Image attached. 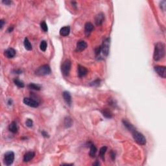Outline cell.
<instances>
[{"label":"cell","instance_id":"1","mask_svg":"<svg viewBox=\"0 0 166 166\" xmlns=\"http://www.w3.org/2000/svg\"><path fill=\"white\" fill-rule=\"evenodd\" d=\"M165 54V47L163 43L159 42L154 46V51L153 54V59L155 61H158L163 59Z\"/></svg>","mask_w":166,"mask_h":166},{"label":"cell","instance_id":"2","mask_svg":"<svg viewBox=\"0 0 166 166\" xmlns=\"http://www.w3.org/2000/svg\"><path fill=\"white\" fill-rule=\"evenodd\" d=\"M132 136L134 138V141L138 143V144L141 145H144L146 144L147 141H146V138L141 133L138 132L135 130L134 131L132 132Z\"/></svg>","mask_w":166,"mask_h":166},{"label":"cell","instance_id":"3","mask_svg":"<svg viewBox=\"0 0 166 166\" xmlns=\"http://www.w3.org/2000/svg\"><path fill=\"white\" fill-rule=\"evenodd\" d=\"M50 67L48 65H43V66H40V68H38L35 71V74L38 76H44V75L50 74Z\"/></svg>","mask_w":166,"mask_h":166},{"label":"cell","instance_id":"4","mask_svg":"<svg viewBox=\"0 0 166 166\" xmlns=\"http://www.w3.org/2000/svg\"><path fill=\"white\" fill-rule=\"evenodd\" d=\"M14 160V153L12 151H9L5 154L4 163L6 165H12Z\"/></svg>","mask_w":166,"mask_h":166},{"label":"cell","instance_id":"5","mask_svg":"<svg viewBox=\"0 0 166 166\" xmlns=\"http://www.w3.org/2000/svg\"><path fill=\"white\" fill-rule=\"evenodd\" d=\"M71 63L69 60H66L64 62H63L62 65V68H61V70H62V73L64 76H68L69 73L71 69Z\"/></svg>","mask_w":166,"mask_h":166},{"label":"cell","instance_id":"6","mask_svg":"<svg viewBox=\"0 0 166 166\" xmlns=\"http://www.w3.org/2000/svg\"><path fill=\"white\" fill-rule=\"evenodd\" d=\"M110 38H107L103 41V44L101 47V52L103 54V55L105 57H107L109 53V49H110Z\"/></svg>","mask_w":166,"mask_h":166},{"label":"cell","instance_id":"7","mask_svg":"<svg viewBox=\"0 0 166 166\" xmlns=\"http://www.w3.org/2000/svg\"><path fill=\"white\" fill-rule=\"evenodd\" d=\"M154 71H156V73L161 77L162 78L165 79L166 77V68L165 66H154Z\"/></svg>","mask_w":166,"mask_h":166},{"label":"cell","instance_id":"8","mask_svg":"<svg viewBox=\"0 0 166 166\" xmlns=\"http://www.w3.org/2000/svg\"><path fill=\"white\" fill-rule=\"evenodd\" d=\"M24 101V104H25L26 105H28L29 106H31V107L36 108L39 106L38 102L31 98L25 97V98L24 99V101Z\"/></svg>","mask_w":166,"mask_h":166},{"label":"cell","instance_id":"9","mask_svg":"<svg viewBox=\"0 0 166 166\" xmlns=\"http://www.w3.org/2000/svg\"><path fill=\"white\" fill-rule=\"evenodd\" d=\"M88 71L85 67L82 66L81 65H79L78 66V75L79 77H83L86 76L88 73Z\"/></svg>","mask_w":166,"mask_h":166},{"label":"cell","instance_id":"10","mask_svg":"<svg viewBox=\"0 0 166 166\" xmlns=\"http://www.w3.org/2000/svg\"><path fill=\"white\" fill-rule=\"evenodd\" d=\"M87 47V44L86 42L83 40H80L77 44V51H82Z\"/></svg>","mask_w":166,"mask_h":166},{"label":"cell","instance_id":"11","mask_svg":"<svg viewBox=\"0 0 166 166\" xmlns=\"http://www.w3.org/2000/svg\"><path fill=\"white\" fill-rule=\"evenodd\" d=\"M104 20V15L103 13H99L96 16L95 22L97 25H101L103 23Z\"/></svg>","mask_w":166,"mask_h":166},{"label":"cell","instance_id":"12","mask_svg":"<svg viewBox=\"0 0 166 166\" xmlns=\"http://www.w3.org/2000/svg\"><path fill=\"white\" fill-rule=\"evenodd\" d=\"M4 54L8 59H11L16 55V51L13 48H9L5 51Z\"/></svg>","mask_w":166,"mask_h":166},{"label":"cell","instance_id":"13","mask_svg":"<svg viewBox=\"0 0 166 166\" xmlns=\"http://www.w3.org/2000/svg\"><path fill=\"white\" fill-rule=\"evenodd\" d=\"M84 29H85V34L86 36H89L90 34L92 32V31L94 30V25L91 23L90 22H87L86 24H85V27H84Z\"/></svg>","mask_w":166,"mask_h":166},{"label":"cell","instance_id":"14","mask_svg":"<svg viewBox=\"0 0 166 166\" xmlns=\"http://www.w3.org/2000/svg\"><path fill=\"white\" fill-rule=\"evenodd\" d=\"M62 96H63L64 99L66 101V103H67V104L70 106L71 104V102H72V100H71V96L69 92H68V91H64Z\"/></svg>","mask_w":166,"mask_h":166},{"label":"cell","instance_id":"15","mask_svg":"<svg viewBox=\"0 0 166 166\" xmlns=\"http://www.w3.org/2000/svg\"><path fill=\"white\" fill-rule=\"evenodd\" d=\"M34 156H35V153H34V152L32 151L28 152V153H27L26 154L24 155V161L25 162H29L30 160H31L34 157Z\"/></svg>","mask_w":166,"mask_h":166},{"label":"cell","instance_id":"16","mask_svg":"<svg viewBox=\"0 0 166 166\" xmlns=\"http://www.w3.org/2000/svg\"><path fill=\"white\" fill-rule=\"evenodd\" d=\"M69 32H70V28L69 27L66 26L64 27H62L60 30V34L62 36H68V34H69Z\"/></svg>","mask_w":166,"mask_h":166},{"label":"cell","instance_id":"17","mask_svg":"<svg viewBox=\"0 0 166 166\" xmlns=\"http://www.w3.org/2000/svg\"><path fill=\"white\" fill-rule=\"evenodd\" d=\"M9 129L10 132L14 133V134H15V133L18 132V126H17V125H16V123L14 122V121H12V122L9 125Z\"/></svg>","mask_w":166,"mask_h":166},{"label":"cell","instance_id":"18","mask_svg":"<svg viewBox=\"0 0 166 166\" xmlns=\"http://www.w3.org/2000/svg\"><path fill=\"white\" fill-rule=\"evenodd\" d=\"M123 124H124V125L125 126V127H126V128L128 130V131H131V132H132L133 131H134L136 130L135 128H134V126H133V125H132L131 123L128 122V121L123 120Z\"/></svg>","mask_w":166,"mask_h":166},{"label":"cell","instance_id":"19","mask_svg":"<svg viewBox=\"0 0 166 166\" xmlns=\"http://www.w3.org/2000/svg\"><path fill=\"white\" fill-rule=\"evenodd\" d=\"M101 112L103 114V116L106 118H112V113L111 112L110 110L108 108H104L101 110Z\"/></svg>","mask_w":166,"mask_h":166},{"label":"cell","instance_id":"20","mask_svg":"<svg viewBox=\"0 0 166 166\" xmlns=\"http://www.w3.org/2000/svg\"><path fill=\"white\" fill-rule=\"evenodd\" d=\"M73 125L72 119H71L69 117H66L64 119V125L66 128H69L71 127Z\"/></svg>","mask_w":166,"mask_h":166},{"label":"cell","instance_id":"21","mask_svg":"<svg viewBox=\"0 0 166 166\" xmlns=\"http://www.w3.org/2000/svg\"><path fill=\"white\" fill-rule=\"evenodd\" d=\"M24 44V47H25V48L27 50L31 51V49H32V45H31V44L30 43L29 40H28V38H25Z\"/></svg>","mask_w":166,"mask_h":166},{"label":"cell","instance_id":"22","mask_svg":"<svg viewBox=\"0 0 166 166\" xmlns=\"http://www.w3.org/2000/svg\"><path fill=\"white\" fill-rule=\"evenodd\" d=\"M97 148L94 145H91L90 146V157L94 158L96 156V154L97 153Z\"/></svg>","mask_w":166,"mask_h":166},{"label":"cell","instance_id":"23","mask_svg":"<svg viewBox=\"0 0 166 166\" xmlns=\"http://www.w3.org/2000/svg\"><path fill=\"white\" fill-rule=\"evenodd\" d=\"M106 150H107V147H106V146L102 147L100 149V151H99V155H100V157L103 160H104V154H105V153H106Z\"/></svg>","mask_w":166,"mask_h":166},{"label":"cell","instance_id":"24","mask_svg":"<svg viewBox=\"0 0 166 166\" xmlns=\"http://www.w3.org/2000/svg\"><path fill=\"white\" fill-rule=\"evenodd\" d=\"M14 84H16V86L19 88H24V83L22 82V81L18 79H16L14 80Z\"/></svg>","mask_w":166,"mask_h":166},{"label":"cell","instance_id":"25","mask_svg":"<svg viewBox=\"0 0 166 166\" xmlns=\"http://www.w3.org/2000/svg\"><path fill=\"white\" fill-rule=\"evenodd\" d=\"M40 48L42 51H45L46 50V49H47V42L45 40H42L40 42Z\"/></svg>","mask_w":166,"mask_h":166},{"label":"cell","instance_id":"26","mask_svg":"<svg viewBox=\"0 0 166 166\" xmlns=\"http://www.w3.org/2000/svg\"><path fill=\"white\" fill-rule=\"evenodd\" d=\"M29 88L31 89V90H40V87L38 85H36L35 84H33V83H31L28 85Z\"/></svg>","mask_w":166,"mask_h":166},{"label":"cell","instance_id":"27","mask_svg":"<svg viewBox=\"0 0 166 166\" xmlns=\"http://www.w3.org/2000/svg\"><path fill=\"white\" fill-rule=\"evenodd\" d=\"M40 27H41V29L44 31V32H47V30H48V28H47V25L46 24V22H41V24H40Z\"/></svg>","mask_w":166,"mask_h":166},{"label":"cell","instance_id":"28","mask_svg":"<svg viewBox=\"0 0 166 166\" xmlns=\"http://www.w3.org/2000/svg\"><path fill=\"white\" fill-rule=\"evenodd\" d=\"M25 124L28 127H32V125H33V121H32V119H27L25 122Z\"/></svg>","mask_w":166,"mask_h":166},{"label":"cell","instance_id":"29","mask_svg":"<svg viewBox=\"0 0 166 166\" xmlns=\"http://www.w3.org/2000/svg\"><path fill=\"white\" fill-rule=\"evenodd\" d=\"M99 82H100V81H99V80H96V81L91 82V85L94 86H98L99 84Z\"/></svg>","mask_w":166,"mask_h":166},{"label":"cell","instance_id":"30","mask_svg":"<svg viewBox=\"0 0 166 166\" xmlns=\"http://www.w3.org/2000/svg\"><path fill=\"white\" fill-rule=\"evenodd\" d=\"M100 52H101V47H97L96 49V54H97V55H98V54H100Z\"/></svg>","mask_w":166,"mask_h":166},{"label":"cell","instance_id":"31","mask_svg":"<svg viewBox=\"0 0 166 166\" xmlns=\"http://www.w3.org/2000/svg\"><path fill=\"white\" fill-rule=\"evenodd\" d=\"M2 2H3V3H5V5H9L11 4V1H9V0H5V1L3 0Z\"/></svg>","mask_w":166,"mask_h":166},{"label":"cell","instance_id":"32","mask_svg":"<svg viewBox=\"0 0 166 166\" xmlns=\"http://www.w3.org/2000/svg\"><path fill=\"white\" fill-rule=\"evenodd\" d=\"M115 155H116V154L114 153V152H113V151L111 152V157H112V159L113 160H115V157H116Z\"/></svg>","mask_w":166,"mask_h":166},{"label":"cell","instance_id":"33","mask_svg":"<svg viewBox=\"0 0 166 166\" xmlns=\"http://www.w3.org/2000/svg\"><path fill=\"white\" fill-rule=\"evenodd\" d=\"M42 134L44 137H49L48 134H47V132H45V131H42Z\"/></svg>","mask_w":166,"mask_h":166},{"label":"cell","instance_id":"34","mask_svg":"<svg viewBox=\"0 0 166 166\" xmlns=\"http://www.w3.org/2000/svg\"><path fill=\"white\" fill-rule=\"evenodd\" d=\"M0 23H1V29L3 28V25H4V20H0Z\"/></svg>","mask_w":166,"mask_h":166},{"label":"cell","instance_id":"35","mask_svg":"<svg viewBox=\"0 0 166 166\" xmlns=\"http://www.w3.org/2000/svg\"><path fill=\"white\" fill-rule=\"evenodd\" d=\"M13 29H14V27H9V29H8V30H7V31L9 32H12V30H13Z\"/></svg>","mask_w":166,"mask_h":166},{"label":"cell","instance_id":"36","mask_svg":"<svg viewBox=\"0 0 166 166\" xmlns=\"http://www.w3.org/2000/svg\"><path fill=\"white\" fill-rule=\"evenodd\" d=\"M99 165V163H98V162H96V163H94V165Z\"/></svg>","mask_w":166,"mask_h":166}]
</instances>
